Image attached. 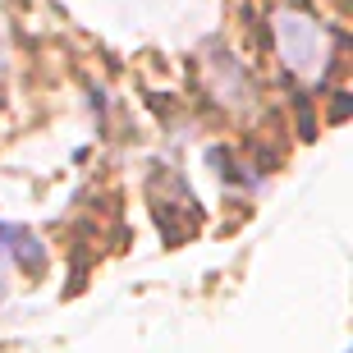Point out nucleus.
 <instances>
[{"instance_id": "obj_1", "label": "nucleus", "mask_w": 353, "mask_h": 353, "mask_svg": "<svg viewBox=\"0 0 353 353\" xmlns=\"http://www.w3.org/2000/svg\"><path fill=\"white\" fill-rule=\"evenodd\" d=\"M275 41H280V55L285 65L303 79H321L330 65V46H326V28L307 19V14H294L285 10L275 19Z\"/></svg>"}, {"instance_id": "obj_2", "label": "nucleus", "mask_w": 353, "mask_h": 353, "mask_svg": "<svg viewBox=\"0 0 353 353\" xmlns=\"http://www.w3.org/2000/svg\"><path fill=\"white\" fill-rule=\"evenodd\" d=\"M0 299H5V285H0Z\"/></svg>"}]
</instances>
